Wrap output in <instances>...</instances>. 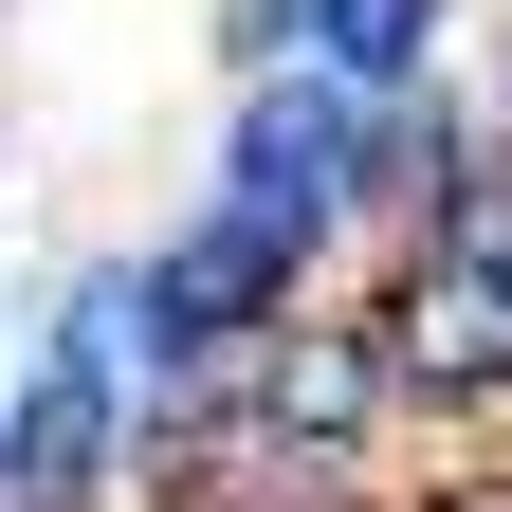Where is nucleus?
Here are the masks:
<instances>
[{
	"label": "nucleus",
	"instance_id": "1",
	"mask_svg": "<svg viewBox=\"0 0 512 512\" xmlns=\"http://www.w3.org/2000/svg\"><path fill=\"white\" fill-rule=\"evenodd\" d=\"M348 165H366V74H293V92H256V128H238V220H256V238H311Z\"/></svg>",
	"mask_w": 512,
	"mask_h": 512
},
{
	"label": "nucleus",
	"instance_id": "3",
	"mask_svg": "<svg viewBox=\"0 0 512 512\" xmlns=\"http://www.w3.org/2000/svg\"><path fill=\"white\" fill-rule=\"evenodd\" d=\"M366 421V348H275V439H348Z\"/></svg>",
	"mask_w": 512,
	"mask_h": 512
},
{
	"label": "nucleus",
	"instance_id": "4",
	"mask_svg": "<svg viewBox=\"0 0 512 512\" xmlns=\"http://www.w3.org/2000/svg\"><path fill=\"white\" fill-rule=\"evenodd\" d=\"M458 238H476V256H512V183H458Z\"/></svg>",
	"mask_w": 512,
	"mask_h": 512
},
{
	"label": "nucleus",
	"instance_id": "5",
	"mask_svg": "<svg viewBox=\"0 0 512 512\" xmlns=\"http://www.w3.org/2000/svg\"><path fill=\"white\" fill-rule=\"evenodd\" d=\"M458 512H512V494H458Z\"/></svg>",
	"mask_w": 512,
	"mask_h": 512
},
{
	"label": "nucleus",
	"instance_id": "2",
	"mask_svg": "<svg viewBox=\"0 0 512 512\" xmlns=\"http://www.w3.org/2000/svg\"><path fill=\"white\" fill-rule=\"evenodd\" d=\"M384 366H403V384H439V403H494V384H512V256H421V275H403V311H384Z\"/></svg>",
	"mask_w": 512,
	"mask_h": 512
}]
</instances>
